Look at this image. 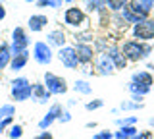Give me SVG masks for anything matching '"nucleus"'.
I'll return each mask as SVG.
<instances>
[{
    "label": "nucleus",
    "instance_id": "obj_1",
    "mask_svg": "<svg viewBox=\"0 0 154 139\" xmlns=\"http://www.w3.org/2000/svg\"><path fill=\"white\" fill-rule=\"evenodd\" d=\"M123 56L127 58L129 64H137V62H144L150 58V54L154 52L152 43H141L137 39H125L123 43H119Z\"/></svg>",
    "mask_w": 154,
    "mask_h": 139
},
{
    "label": "nucleus",
    "instance_id": "obj_2",
    "mask_svg": "<svg viewBox=\"0 0 154 139\" xmlns=\"http://www.w3.org/2000/svg\"><path fill=\"white\" fill-rule=\"evenodd\" d=\"M62 20H64V25L67 29H71L73 33L77 31H83V29H89V16H87V12L83 8H79L77 4H71V6H67L64 10V16H62Z\"/></svg>",
    "mask_w": 154,
    "mask_h": 139
},
{
    "label": "nucleus",
    "instance_id": "obj_3",
    "mask_svg": "<svg viewBox=\"0 0 154 139\" xmlns=\"http://www.w3.org/2000/svg\"><path fill=\"white\" fill-rule=\"evenodd\" d=\"M10 95L16 103H25L33 97V83L27 77L19 75L10 81Z\"/></svg>",
    "mask_w": 154,
    "mask_h": 139
},
{
    "label": "nucleus",
    "instance_id": "obj_4",
    "mask_svg": "<svg viewBox=\"0 0 154 139\" xmlns=\"http://www.w3.org/2000/svg\"><path fill=\"white\" fill-rule=\"evenodd\" d=\"M131 39H137L141 43H152L154 41V17H144L131 25Z\"/></svg>",
    "mask_w": 154,
    "mask_h": 139
},
{
    "label": "nucleus",
    "instance_id": "obj_5",
    "mask_svg": "<svg viewBox=\"0 0 154 139\" xmlns=\"http://www.w3.org/2000/svg\"><path fill=\"white\" fill-rule=\"evenodd\" d=\"M31 56L38 66H50L52 60H54V50H52V46L46 41H37L33 45Z\"/></svg>",
    "mask_w": 154,
    "mask_h": 139
},
{
    "label": "nucleus",
    "instance_id": "obj_6",
    "mask_svg": "<svg viewBox=\"0 0 154 139\" xmlns=\"http://www.w3.org/2000/svg\"><path fill=\"white\" fill-rule=\"evenodd\" d=\"M42 83H45V87L50 91L52 95H66L67 91H69V85H67L66 77H62V75H58V74H52V71H45Z\"/></svg>",
    "mask_w": 154,
    "mask_h": 139
},
{
    "label": "nucleus",
    "instance_id": "obj_7",
    "mask_svg": "<svg viewBox=\"0 0 154 139\" xmlns=\"http://www.w3.org/2000/svg\"><path fill=\"white\" fill-rule=\"evenodd\" d=\"M29 45H31V39H29V33L25 27H14L12 31V39H10V49H12V54H19V52L27 50Z\"/></svg>",
    "mask_w": 154,
    "mask_h": 139
},
{
    "label": "nucleus",
    "instance_id": "obj_8",
    "mask_svg": "<svg viewBox=\"0 0 154 139\" xmlns=\"http://www.w3.org/2000/svg\"><path fill=\"white\" fill-rule=\"evenodd\" d=\"M56 54H58V60L62 62V66H64L66 70L75 71V70L81 68L79 58H77V52H75V46H73V45H66V46H62V49H58Z\"/></svg>",
    "mask_w": 154,
    "mask_h": 139
},
{
    "label": "nucleus",
    "instance_id": "obj_9",
    "mask_svg": "<svg viewBox=\"0 0 154 139\" xmlns=\"http://www.w3.org/2000/svg\"><path fill=\"white\" fill-rule=\"evenodd\" d=\"M93 68H94V74L100 75V77H108V75H114L116 71V66L114 62L110 60V56L106 52H100V54L94 56V62H93Z\"/></svg>",
    "mask_w": 154,
    "mask_h": 139
},
{
    "label": "nucleus",
    "instance_id": "obj_10",
    "mask_svg": "<svg viewBox=\"0 0 154 139\" xmlns=\"http://www.w3.org/2000/svg\"><path fill=\"white\" fill-rule=\"evenodd\" d=\"M64 110H66V108L62 106L60 103L50 104V108L46 110V114H45V116H42L41 120H38V129H41V131L48 129L54 122H58V120H60V116H62V112H64Z\"/></svg>",
    "mask_w": 154,
    "mask_h": 139
},
{
    "label": "nucleus",
    "instance_id": "obj_11",
    "mask_svg": "<svg viewBox=\"0 0 154 139\" xmlns=\"http://www.w3.org/2000/svg\"><path fill=\"white\" fill-rule=\"evenodd\" d=\"M127 8L139 17V20H144V17H150L152 16L154 2H152V0H131Z\"/></svg>",
    "mask_w": 154,
    "mask_h": 139
},
{
    "label": "nucleus",
    "instance_id": "obj_12",
    "mask_svg": "<svg viewBox=\"0 0 154 139\" xmlns=\"http://www.w3.org/2000/svg\"><path fill=\"white\" fill-rule=\"evenodd\" d=\"M75 52H77V58H79V64L81 68L83 66H93L94 62V56H96V50L93 45H81V43H75Z\"/></svg>",
    "mask_w": 154,
    "mask_h": 139
},
{
    "label": "nucleus",
    "instance_id": "obj_13",
    "mask_svg": "<svg viewBox=\"0 0 154 139\" xmlns=\"http://www.w3.org/2000/svg\"><path fill=\"white\" fill-rule=\"evenodd\" d=\"M50 23V20H48L46 14H31L27 20V31L31 33H41L46 29V25Z\"/></svg>",
    "mask_w": 154,
    "mask_h": 139
},
{
    "label": "nucleus",
    "instance_id": "obj_14",
    "mask_svg": "<svg viewBox=\"0 0 154 139\" xmlns=\"http://www.w3.org/2000/svg\"><path fill=\"white\" fill-rule=\"evenodd\" d=\"M106 54H108L110 60L114 62L116 70H125V68L129 66V62H127V58L123 56V52H122V49H119V45H116V43H112V45L108 46Z\"/></svg>",
    "mask_w": 154,
    "mask_h": 139
},
{
    "label": "nucleus",
    "instance_id": "obj_15",
    "mask_svg": "<svg viewBox=\"0 0 154 139\" xmlns=\"http://www.w3.org/2000/svg\"><path fill=\"white\" fill-rule=\"evenodd\" d=\"M46 43L52 46V49H62V46L67 45V33L62 29V27L50 29L46 33Z\"/></svg>",
    "mask_w": 154,
    "mask_h": 139
},
{
    "label": "nucleus",
    "instance_id": "obj_16",
    "mask_svg": "<svg viewBox=\"0 0 154 139\" xmlns=\"http://www.w3.org/2000/svg\"><path fill=\"white\" fill-rule=\"evenodd\" d=\"M29 58H31V52H29V49L23 50V52H19V54H14V56H12V62H10V66H8V70L14 71V74L21 71V70L27 66Z\"/></svg>",
    "mask_w": 154,
    "mask_h": 139
},
{
    "label": "nucleus",
    "instance_id": "obj_17",
    "mask_svg": "<svg viewBox=\"0 0 154 139\" xmlns=\"http://www.w3.org/2000/svg\"><path fill=\"white\" fill-rule=\"evenodd\" d=\"M33 100H35L37 104H46V103H50V99H52V93L45 87V83H33Z\"/></svg>",
    "mask_w": 154,
    "mask_h": 139
},
{
    "label": "nucleus",
    "instance_id": "obj_18",
    "mask_svg": "<svg viewBox=\"0 0 154 139\" xmlns=\"http://www.w3.org/2000/svg\"><path fill=\"white\" fill-rule=\"evenodd\" d=\"M131 81H133V83H139V85H144V87H150L152 89V85H154V74H150L148 70H137V71H133Z\"/></svg>",
    "mask_w": 154,
    "mask_h": 139
},
{
    "label": "nucleus",
    "instance_id": "obj_19",
    "mask_svg": "<svg viewBox=\"0 0 154 139\" xmlns=\"http://www.w3.org/2000/svg\"><path fill=\"white\" fill-rule=\"evenodd\" d=\"M108 27L110 29H114L116 33H125L127 29H131V25H129L127 21L123 20V16L122 14H110V23H108Z\"/></svg>",
    "mask_w": 154,
    "mask_h": 139
},
{
    "label": "nucleus",
    "instance_id": "obj_20",
    "mask_svg": "<svg viewBox=\"0 0 154 139\" xmlns=\"http://www.w3.org/2000/svg\"><path fill=\"white\" fill-rule=\"evenodd\" d=\"M12 49H10V43L8 41H2L0 43V71L2 70H8L10 62H12Z\"/></svg>",
    "mask_w": 154,
    "mask_h": 139
},
{
    "label": "nucleus",
    "instance_id": "obj_21",
    "mask_svg": "<svg viewBox=\"0 0 154 139\" xmlns=\"http://www.w3.org/2000/svg\"><path fill=\"white\" fill-rule=\"evenodd\" d=\"M94 39H96V35H94V31L91 29V27H89V29L73 33V41L75 43H81V45H93Z\"/></svg>",
    "mask_w": 154,
    "mask_h": 139
},
{
    "label": "nucleus",
    "instance_id": "obj_22",
    "mask_svg": "<svg viewBox=\"0 0 154 139\" xmlns=\"http://www.w3.org/2000/svg\"><path fill=\"white\" fill-rule=\"evenodd\" d=\"M139 133V128L137 126H122L114 131V139H131L133 135Z\"/></svg>",
    "mask_w": 154,
    "mask_h": 139
},
{
    "label": "nucleus",
    "instance_id": "obj_23",
    "mask_svg": "<svg viewBox=\"0 0 154 139\" xmlns=\"http://www.w3.org/2000/svg\"><path fill=\"white\" fill-rule=\"evenodd\" d=\"M83 6L89 14H98L100 10H106V0H83Z\"/></svg>",
    "mask_w": 154,
    "mask_h": 139
},
{
    "label": "nucleus",
    "instance_id": "obj_24",
    "mask_svg": "<svg viewBox=\"0 0 154 139\" xmlns=\"http://www.w3.org/2000/svg\"><path fill=\"white\" fill-rule=\"evenodd\" d=\"M127 91L131 93V97H146L148 93H150V87H144V85H139V83H133V81H129L127 83Z\"/></svg>",
    "mask_w": 154,
    "mask_h": 139
},
{
    "label": "nucleus",
    "instance_id": "obj_25",
    "mask_svg": "<svg viewBox=\"0 0 154 139\" xmlns=\"http://www.w3.org/2000/svg\"><path fill=\"white\" fill-rule=\"evenodd\" d=\"M129 2H131V0H106V10L110 14H118V12H122L123 8H127Z\"/></svg>",
    "mask_w": 154,
    "mask_h": 139
},
{
    "label": "nucleus",
    "instance_id": "obj_26",
    "mask_svg": "<svg viewBox=\"0 0 154 139\" xmlns=\"http://www.w3.org/2000/svg\"><path fill=\"white\" fill-rule=\"evenodd\" d=\"M73 91H75V93H79V95H85V97H87V95L93 93V85H91L87 79H77L75 83H73Z\"/></svg>",
    "mask_w": 154,
    "mask_h": 139
},
{
    "label": "nucleus",
    "instance_id": "obj_27",
    "mask_svg": "<svg viewBox=\"0 0 154 139\" xmlns=\"http://www.w3.org/2000/svg\"><path fill=\"white\" fill-rule=\"evenodd\" d=\"M110 45H112V41H110L106 35H98V37L94 39V43H93V46H94L96 54H100V52H106Z\"/></svg>",
    "mask_w": 154,
    "mask_h": 139
},
{
    "label": "nucleus",
    "instance_id": "obj_28",
    "mask_svg": "<svg viewBox=\"0 0 154 139\" xmlns=\"http://www.w3.org/2000/svg\"><path fill=\"white\" fill-rule=\"evenodd\" d=\"M10 118H16V104H10V103L0 104V122Z\"/></svg>",
    "mask_w": 154,
    "mask_h": 139
},
{
    "label": "nucleus",
    "instance_id": "obj_29",
    "mask_svg": "<svg viewBox=\"0 0 154 139\" xmlns=\"http://www.w3.org/2000/svg\"><path fill=\"white\" fill-rule=\"evenodd\" d=\"M6 135L10 139H21L23 137V126L21 124H12V126L6 129Z\"/></svg>",
    "mask_w": 154,
    "mask_h": 139
},
{
    "label": "nucleus",
    "instance_id": "obj_30",
    "mask_svg": "<svg viewBox=\"0 0 154 139\" xmlns=\"http://www.w3.org/2000/svg\"><path fill=\"white\" fill-rule=\"evenodd\" d=\"M144 108V103H139V100H123L122 104H119V110H141Z\"/></svg>",
    "mask_w": 154,
    "mask_h": 139
},
{
    "label": "nucleus",
    "instance_id": "obj_31",
    "mask_svg": "<svg viewBox=\"0 0 154 139\" xmlns=\"http://www.w3.org/2000/svg\"><path fill=\"white\" fill-rule=\"evenodd\" d=\"M139 116H125V118H118L116 120V126L122 128V126H137Z\"/></svg>",
    "mask_w": 154,
    "mask_h": 139
},
{
    "label": "nucleus",
    "instance_id": "obj_32",
    "mask_svg": "<svg viewBox=\"0 0 154 139\" xmlns=\"http://www.w3.org/2000/svg\"><path fill=\"white\" fill-rule=\"evenodd\" d=\"M104 106V100L102 99H93V100H89V103L85 104V108L89 110V112H93V110H100Z\"/></svg>",
    "mask_w": 154,
    "mask_h": 139
},
{
    "label": "nucleus",
    "instance_id": "obj_33",
    "mask_svg": "<svg viewBox=\"0 0 154 139\" xmlns=\"http://www.w3.org/2000/svg\"><path fill=\"white\" fill-rule=\"evenodd\" d=\"M93 139H114V131H110V129H100V131H96Z\"/></svg>",
    "mask_w": 154,
    "mask_h": 139
},
{
    "label": "nucleus",
    "instance_id": "obj_34",
    "mask_svg": "<svg viewBox=\"0 0 154 139\" xmlns=\"http://www.w3.org/2000/svg\"><path fill=\"white\" fill-rule=\"evenodd\" d=\"M131 139H152V129H143V131H139Z\"/></svg>",
    "mask_w": 154,
    "mask_h": 139
},
{
    "label": "nucleus",
    "instance_id": "obj_35",
    "mask_svg": "<svg viewBox=\"0 0 154 139\" xmlns=\"http://www.w3.org/2000/svg\"><path fill=\"white\" fill-rule=\"evenodd\" d=\"M71 118H73V116H71V112L66 108L64 112H62V116H60V120H58V122H62V124H69V122H71Z\"/></svg>",
    "mask_w": 154,
    "mask_h": 139
},
{
    "label": "nucleus",
    "instance_id": "obj_36",
    "mask_svg": "<svg viewBox=\"0 0 154 139\" xmlns=\"http://www.w3.org/2000/svg\"><path fill=\"white\" fill-rule=\"evenodd\" d=\"M35 139H54V135H52V131H48V129H45V131L37 133Z\"/></svg>",
    "mask_w": 154,
    "mask_h": 139
},
{
    "label": "nucleus",
    "instance_id": "obj_37",
    "mask_svg": "<svg viewBox=\"0 0 154 139\" xmlns=\"http://www.w3.org/2000/svg\"><path fill=\"white\" fill-rule=\"evenodd\" d=\"M6 16H8V10H6V6H4V4L0 2V21L6 20Z\"/></svg>",
    "mask_w": 154,
    "mask_h": 139
},
{
    "label": "nucleus",
    "instance_id": "obj_38",
    "mask_svg": "<svg viewBox=\"0 0 154 139\" xmlns=\"http://www.w3.org/2000/svg\"><path fill=\"white\" fill-rule=\"evenodd\" d=\"M146 70L150 71V74H154V62H148V64H146Z\"/></svg>",
    "mask_w": 154,
    "mask_h": 139
},
{
    "label": "nucleus",
    "instance_id": "obj_39",
    "mask_svg": "<svg viewBox=\"0 0 154 139\" xmlns=\"http://www.w3.org/2000/svg\"><path fill=\"white\" fill-rule=\"evenodd\" d=\"M87 128H89V129H93V128H96V122H87Z\"/></svg>",
    "mask_w": 154,
    "mask_h": 139
},
{
    "label": "nucleus",
    "instance_id": "obj_40",
    "mask_svg": "<svg viewBox=\"0 0 154 139\" xmlns=\"http://www.w3.org/2000/svg\"><path fill=\"white\" fill-rule=\"evenodd\" d=\"M75 104H77V100H75V99H69V103H67V106H75Z\"/></svg>",
    "mask_w": 154,
    "mask_h": 139
},
{
    "label": "nucleus",
    "instance_id": "obj_41",
    "mask_svg": "<svg viewBox=\"0 0 154 139\" xmlns=\"http://www.w3.org/2000/svg\"><path fill=\"white\" fill-rule=\"evenodd\" d=\"M77 2V0H66V4H67V6H71V4H75Z\"/></svg>",
    "mask_w": 154,
    "mask_h": 139
},
{
    "label": "nucleus",
    "instance_id": "obj_42",
    "mask_svg": "<svg viewBox=\"0 0 154 139\" xmlns=\"http://www.w3.org/2000/svg\"><path fill=\"white\" fill-rule=\"evenodd\" d=\"M148 126H150V128H154V118H150V120H148Z\"/></svg>",
    "mask_w": 154,
    "mask_h": 139
},
{
    "label": "nucleus",
    "instance_id": "obj_43",
    "mask_svg": "<svg viewBox=\"0 0 154 139\" xmlns=\"http://www.w3.org/2000/svg\"><path fill=\"white\" fill-rule=\"evenodd\" d=\"M25 2H29V4H31V2H35V4H37V2H38V0H25Z\"/></svg>",
    "mask_w": 154,
    "mask_h": 139
},
{
    "label": "nucleus",
    "instance_id": "obj_44",
    "mask_svg": "<svg viewBox=\"0 0 154 139\" xmlns=\"http://www.w3.org/2000/svg\"><path fill=\"white\" fill-rule=\"evenodd\" d=\"M152 139H154V131H152Z\"/></svg>",
    "mask_w": 154,
    "mask_h": 139
},
{
    "label": "nucleus",
    "instance_id": "obj_45",
    "mask_svg": "<svg viewBox=\"0 0 154 139\" xmlns=\"http://www.w3.org/2000/svg\"><path fill=\"white\" fill-rule=\"evenodd\" d=\"M152 2H154V0H152Z\"/></svg>",
    "mask_w": 154,
    "mask_h": 139
}]
</instances>
